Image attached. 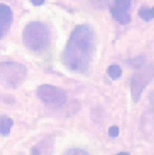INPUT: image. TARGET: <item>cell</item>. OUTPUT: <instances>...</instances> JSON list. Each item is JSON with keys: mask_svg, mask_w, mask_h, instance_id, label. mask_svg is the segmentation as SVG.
I'll use <instances>...</instances> for the list:
<instances>
[{"mask_svg": "<svg viewBox=\"0 0 154 155\" xmlns=\"http://www.w3.org/2000/svg\"><path fill=\"white\" fill-rule=\"evenodd\" d=\"M148 102H149V105L151 109L154 111V90L148 95Z\"/></svg>", "mask_w": 154, "mask_h": 155, "instance_id": "9a60e30c", "label": "cell"}, {"mask_svg": "<svg viewBox=\"0 0 154 155\" xmlns=\"http://www.w3.org/2000/svg\"><path fill=\"white\" fill-rule=\"evenodd\" d=\"M14 124V120L7 116H3L0 118V134L7 137L11 132V128H12Z\"/></svg>", "mask_w": 154, "mask_h": 155, "instance_id": "ba28073f", "label": "cell"}, {"mask_svg": "<svg viewBox=\"0 0 154 155\" xmlns=\"http://www.w3.org/2000/svg\"><path fill=\"white\" fill-rule=\"evenodd\" d=\"M63 155H91L88 151H86L84 149L81 148H71L66 150Z\"/></svg>", "mask_w": 154, "mask_h": 155, "instance_id": "7c38bea8", "label": "cell"}, {"mask_svg": "<svg viewBox=\"0 0 154 155\" xmlns=\"http://www.w3.org/2000/svg\"><path fill=\"white\" fill-rule=\"evenodd\" d=\"M23 41L25 46L33 51H44L51 44L50 29L42 22H31L23 31Z\"/></svg>", "mask_w": 154, "mask_h": 155, "instance_id": "7a4b0ae2", "label": "cell"}, {"mask_svg": "<svg viewBox=\"0 0 154 155\" xmlns=\"http://www.w3.org/2000/svg\"><path fill=\"white\" fill-rule=\"evenodd\" d=\"M26 66L19 62L0 63V84L8 89H15L20 86L27 77Z\"/></svg>", "mask_w": 154, "mask_h": 155, "instance_id": "3957f363", "label": "cell"}, {"mask_svg": "<svg viewBox=\"0 0 154 155\" xmlns=\"http://www.w3.org/2000/svg\"><path fill=\"white\" fill-rule=\"evenodd\" d=\"M130 5H131V0H116L114 7L118 9L129 11V9L130 8Z\"/></svg>", "mask_w": 154, "mask_h": 155, "instance_id": "8fae6325", "label": "cell"}, {"mask_svg": "<svg viewBox=\"0 0 154 155\" xmlns=\"http://www.w3.org/2000/svg\"><path fill=\"white\" fill-rule=\"evenodd\" d=\"M13 21V13L6 4H0V40L8 33Z\"/></svg>", "mask_w": 154, "mask_h": 155, "instance_id": "8992f818", "label": "cell"}, {"mask_svg": "<svg viewBox=\"0 0 154 155\" xmlns=\"http://www.w3.org/2000/svg\"><path fill=\"white\" fill-rule=\"evenodd\" d=\"M119 134H120V130L118 127L114 126L109 128V135H110L111 137H117Z\"/></svg>", "mask_w": 154, "mask_h": 155, "instance_id": "5bb4252c", "label": "cell"}, {"mask_svg": "<svg viewBox=\"0 0 154 155\" xmlns=\"http://www.w3.org/2000/svg\"><path fill=\"white\" fill-rule=\"evenodd\" d=\"M123 71L122 68L117 64H112L108 67V75L110 76L113 80H117L122 76Z\"/></svg>", "mask_w": 154, "mask_h": 155, "instance_id": "30bf717a", "label": "cell"}, {"mask_svg": "<svg viewBox=\"0 0 154 155\" xmlns=\"http://www.w3.org/2000/svg\"><path fill=\"white\" fill-rule=\"evenodd\" d=\"M139 17L145 22H150L154 19V7L153 8H147L145 6H142L138 11Z\"/></svg>", "mask_w": 154, "mask_h": 155, "instance_id": "9c48e42d", "label": "cell"}, {"mask_svg": "<svg viewBox=\"0 0 154 155\" xmlns=\"http://www.w3.org/2000/svg\"><path fill=\"white\" fill-rule=\"evenodd\" d=\"M37 94L39 99L51 109H61L66 102L65 92L54 85H41Z\"/></svg>", "mask_w": 154, "mask_h": 155, "instance_id": "5b68a950", "label": "cell"}, {"mask_svg": "<svg viewBox=\"0 0 154 155\" xmlns=\"http://www.w3.org/2000/svg\"><path fill=\"white\" fill-rule=\"evenodd\" d=\"M111 13H112L113 18H114L118 23L122 24V25L129 24L131 20L130 15L129 14L127 11L118 9V8H116V7H113V8L111 9Z\"/></svg>", "mask_w": 154, "mask_h": 155, "instance_id": "52a82bcc", "label": "cell"}, {"mask_svg": "<svg viewBox=\"0 0 154 155\" xmlns=\"http://www.w3.org/2000/svg\"><path fill=\"white\" fill-rule=\"evenodd\" d=\"M91 3L98 9H103L106 8L110 3V0H90Z\"/></svg>", "mask_w": 154, "mask_h": 155, "instance_id": "4fadbf2b", "label": "cell"}, {"mask_svg": "<svg viewBox=\"0 0 154 155\" xmlns=\"http://www.w3.org/2000/svg\"><path fill=\"white\" fill-rule=\"evenodd\" d=\"M96 51V35L92 27L80 25L74 29L62 54V63L76 73H86Z\"/></svg>", "mask_w": 154, "mask_h": 155, "instance_id": "6da1fadb", "label": "cell"}, {"mask_svg": "<svg viewBox=\"0 0 154 155\" xmlns=\"http://www.w3.org/2000/svg\"><path fill=\"white\" fill-rule=\"evenodd\" d=\"M116 155H130L129 152H126V151H123V152H120L118 154H116Z\"/></svg>", "mask_w": 154, "mask_h": 155, "instance_id": "ac0fdd59", "label": "cell"}, {"mask_svg": "<svg viewBox=\"0 0 154 155\" xmlns=\"http://www.w3.org/2000/svg\"><path fill=\"white\" fill-rule=\"evenodd\" d=\"M31 1L35 6H41L42 4H44V0H31Z\"/></svg>", "mask_w": 154, "mask_h": 155, "instance_id": "e0dca14e", "label": "cell"}, {"mask_svg": "<svg viewBox=\"0 0 154 155\" xmlns=\"http://www.w3.org/2000/svg\"><path fill=\"white\" fill-rule=\"evenodd\" d=\"M30 155H42V153H41L40 149L38 148L37 146H35V147H33V148H32L31 154H30Z\"/></svg>", "mask_w": 154, "mask_h": 155, "instance_id": "2e32d148", "label": "cell"}, {"mask_svg": "<svg viewBox=\"0 0 154 155\" xmlns=\"http://www.w3.org/2000/svg\"><path fill=\"white\" fill-rule=\"evenodd\" d=\"M154 80V62L145 66V63L136 68V72L130 80V93L133 102H138L144 89Z\"/></svg>", "mask_w": 154, "mask_h": 155, "instance_id": "277c9868", "label": "cell"}]
</instances>
